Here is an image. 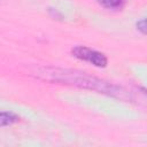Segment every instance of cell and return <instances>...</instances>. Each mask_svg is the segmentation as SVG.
<instances>
[{
  "mask_svg": "<svg viewBox=\"0 0 147 147\" xmlns=\"http://www.w3.org/2000/svg\"><path fill=\"white\" fill-rule=\"evenodd\" d=\"M32 75L36 78L41 79L44 82L87 88L125 101L133 100V96L130 93V91L125 90L124 87L76 69L57 67H38L32 70Z\"/></svg>",
  "mask_w": 147,
  "mask_h": 147,
  "instance_id": "1",
  "label": "cell"
},
{
  "mask_svg": "<svg viewBox=\"0 0 147 147\" xmlns=\"http://www.w3.org/2000/svg\"><path fill=\"white\" fill-rule=\"evenodd\" d=\"M71 54L75 57L86 61V62H90L93 65L99 67V68H105L108 63L107 56L103 53L98 52L92 48H88L86 46H75L71 49Z\"/></svg>",
  "mask_w": 147,
  "mask_h": 147,
  "instance_id": "2",
  "label": "cell"
},
{
  "mask_svg": "<svg viewBox=\"0 0 147 147\" xmlns=\"http://www.w3.org/2000/svg\"><path fill=\"white\" fill-rule=\"evenodd\" d=\"M20 116L13 111H0V126H8L20 122Z\"/></svg>",
  "mask_w": 147,
  "mask_h": 147,
  "instance_id": "3",
  "label": "cell"
},
{
  "mask_svg": "<svg viewBox=\"0 0 147 147\" xmlns=\"http://www.w3.org/2000/svg\"><path fill=\"white\" fill-rule=\"evenodd\" d=\"M98 2L108 9H121L124 6L125 0H98Z\"/></svg>",
  "mask_w": 147,
  "mask_h": 147,
  "instance_id": "4",
  "label": "cell"
},
{
  "mask_svg": "<svg viewBox=\"0 0 147 147\" xmlns=\"http://www.w3.org/2000/svg\"><path fill=\"white\" fill-rule=\"evenodd\" d=\"M137 29H138L142 34L146 33V21H145V18H141V20H139V21L137 22Z\"/></svg>",
  "mask_w": 147,
  "mask_h": 147,
  "instance_id": "5",
  "label": "cell"
}]
</instances>
